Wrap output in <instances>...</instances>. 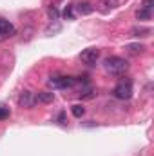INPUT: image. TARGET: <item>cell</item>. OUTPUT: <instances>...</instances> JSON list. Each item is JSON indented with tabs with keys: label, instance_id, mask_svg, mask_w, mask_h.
<instances>
[{
	"label": "cell",
	"instance_id": "cell-1",
	"mask_svg": "<svg viewBox=\"0 0 154 156\" xmlns=\"http://www.w3.org/2000/svg\"><path fill=\"white\" fill-rule=\"evenodd\" d=\"M103 67L111 75H121V73H125L129 69V64H127V60H123L120 56H109V58H105Z\"/></svg>",
	"mask_w": 154,
	"mask_h": 156
},
{
	"label": "cell",
	"instance_id": "cell-2",
	"mask_svg": "<svg viewBox=\"0 0 154 156\" xmlns=\"http://www.w3.org/2000/svg\"><path fill=\"white\" fill-rule=\"evenodd\" d=\"M113 94H114L118 100H129L132 96V83H131V80H121L114 87Z\"/></svg>",
	"mask_w": 154,
	"mask_h": 156
},
{
	"label": "cell",
	"instance_id": "cell-3",
	"mask_svg": "<svg viewBox=\"0 0 154 156\" xmlns=\"http://www.w3.org/2000/svg\"><path fill=\"white\" fill-rule=\"evenodd\" d=\"M75 82H76V80L73 76H53L47 83H49V87H53V89H65V87H73Z\"/></svg>",
	"mask_w": 154,
	"mask_h": 156
},
{
	"label": "cell",
	"instance_id": "cell-4",
	"mask_svg": "<svg viewBox=\"0 0 154 156\" xmlns=\"http://www.w3.org/2000/svg\"><path fill=\"white\" fill-rule=\"evenodd\" d=\"M80 58H82L83 64H87V66H94V64L98 62V58H100V49H96V47H89V49H85V51L80 55Z\"/></svg>",
	"mask_w": 154,
	"mask_h": 156
},
{
	"label": "cell",
	"instance_id": "cell-5",
	"mask_svg": "<svg viewBox=\"0 0 154 156\" xmlns=\"http://www.w3.org/2000/svg\"><path fill=\"white\" fill-rule=\"evenodd\" d=\"M18 104H20V107H26V109L35 107V104H37V100H35V93H31V91H24V93H20V96H18Z\"/></svg>",
	"mask_w": 154,
	"mask_h": 156
},
{
	"label": "cell",
	"instance_id": "cell-6",
	"mask_svg": "<svg viewBox=\"0 0 154 156\" xmlns=\"http://www.w3.org/2000/svg\"><path fill=\"white\" fill-rule=\"evenodd\" d=\"M13 31H15L13 24L9 20H5V18H0V42L5 40L9 35H13Z\"/></svg>",
	"mask_w": 154,
	"mask_h": 156
},
{
	"label": "cell",
	"instance_id": "cell-7",
	"mask_svg": "<svg viewBox=\"0 0 154 156\" xmlns=\"http://www.w3.org/2000/svg\"><path fill=\"white\" fill-rule=\"evenodd\" d=\"M35 100H37V104H53L54 93H51V91H38L35 94Z\"/></svg>",
	"mask_w": 154,
	"mask_h": 156
},
{
	"label": "cell",
	"instance_id": "cell-8",
	"mask_svg": "<svg viewBox=\"0 0 154 156\" xmlns=\"http://www.w3.org/2000/svg\"><path fill=\"white\" fill-rule=\"evenodd\" d=\"M143 45L142 44H129V45H125V51L129 53V55H132V56H136V55H142L143 53Z\"/></svg>",
	"mask_w": 154,
	"mask_h": 156
},
{
	"label": "cell",
	"instance_id": "cell-9",
	"mask_svg": "<svg viewBox=\"0 0 154 156\" xmlns=\"http://www.w3.org/2000/svg\"><path fill=\"white\" fill-rule=\"evenodd\" d=\"M76 9H78V13H82V15H89V13H93V5L89 4V2H80L76 5Z\"/></svg>",
	"mask_w": 154,
	"mask_h": 156
},
{
	"label": "cell",
	"instance_id": "cell-10",
	"mask_svg": "<svg viewBox=\"0 0 154 156\" xmlns=\"http://www.w3.org/2000/svg\"><path fill=\"white\" fill-rule=\"evenodd\" d=\"M151 33H152L151 27H134L132 29V35L134 37H149Z\"/></svg>",
	"mask_w": 154,
	"mask_h": 156
},
{
	"label": "cell",
	"instance_id": "cell-11",
	"mask_svg": "<svg viewBox=\"0 0 154 156\" xmlns=\"http://www.w3.org/2000/svg\"><path fill=\"white\" fill-rule=\"evenodd\" d=\"M71 113H73V116L82 118L83 115H85V107H83V105H80V104H75V105L71 107Z\"/></svg>",
	"mask_w": 154,
	"mask_h": 156
},
{
	"label": "cell",
	"instance_id": "cell-12",
	"mask_svg": "<svg viewBox=\"0 0 154 156\" xmlns=\"http://www.w3.org/2000/svg\"><path fill=\"white\" fill-rule=\"evenodd\" d=\"M136 18H138V20H149V18H151V11L143 7V9L136 11Z\"/></svg>",
	"mask_w": 154,
	"mask_h": 156
},
{
	"label": "cell",
	"instance_id": "cell-13",
	"mask_svg": "<svg viewBox=\"0 0 154 156\" xmlns=\"http://www.w3.org/2000/svg\"><path fill=\"white\" fill-rule=\"evenodd\" d=\"M102 5L105 7V9H113L118 5V0H102Z\"/></svg>",
	"mask_w": 154,
	"mask_h": 156
},
{
	"label": "cell",
	"instance_id": "cell-14",
	"mask_svg": "<svg viewBox=\"0 0 154 156\" xmlns=\"http://www.w3.org/2000/svg\"><path fill=\"white\" fill-rule=\"evenodd\" d=\"M5 118H9V109L0 107V120H5Z\"/></svg>",
	"mask_w": 154,
	"mask_h": 156
},
{
	"label": "cell",
	"instance_id": "cell-15",
	"mask_svg": "<svg viewBox=\"0 0 154 156\" xmlns=\"http://www.w3.org/2000/svg\"><path fill=\"white\" fill-rule=\"evenodd\" d=\"M49 16H51V18H58V11H56L54 7H49Z\"/></svg>",
	"mask_w": 154,
	"mask_h": 156
},
{
	"label": "cell",
	"instance_id": "cell-16",
	"mask_svg": "<svg viewBox=\"0 0 154 156\" xmlns=\"http://www.w3.org/2000/svg\"><path fill=\"white\" fill-rule=\"evenodd\" d=\"M152 4H154V0H145V2H143V7L151 11V9H152Z\"/></svg>",
	"mask_w": 154,
	"mask_h": 156
},
{
	"label": "cell",
	"instance_id": "cell-17",
	"mask_svg": "<svg viewBox=\"0 0 154 156\" xmlns=\"http://www.w3.org/2000/svg\"><path fill=\"white\" fill-rule=\"evenodd\" d=\"M64 15H65V18H73V9H71V7H67Z\"/></svg>",
	"mask_w": 154,
	"mask_h": 156
}]
</instances>
